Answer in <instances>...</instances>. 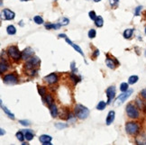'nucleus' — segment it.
I'll return each instance as SVG.
<instances>
[{"instance_id": "1", "label": "nucleus", "mask_w": 146, "mask_h": 145, "mask_svg": "<svg viewBox=\"0 0 146 145\" xmlns=\"http://www.w3.org/2000/svg\"><path fill=\"white\" fill-rule=\"evenodd\" d=\"M74 114L75 115L78 117L80 120H84L87 119L89 115V109L86 106H82V105H77L74 108Z\"/></svg>"}, {"instance_id": "2", "label": "nucleus", "mask_w": 146, "mask_h": 145, "mask_svg": "<svg viewBox=\"0 0 146 145\" xmlns=\"http://www.w3.org/2000/svg\"><path fill=\"white\" fill-rule=\"evenodd\" d=\"M126 111L127 115L132 119H137L139 118V116H140L139 110H138L137 106H134V104H128L127 106H126Z\"/></svg>"}, {"instance_id": "3", "label": "nucleus", "mask_w": 146, "mask_h": 145, "mask_svg": "<svg viewBox=\"0 0 146 145\" xmlns=\"http://www.w3.org/2000/svg\"><path fill=\"white\" fill-rule=\"evenodd\" d=\"M126 131L130 135H136L140 131V125L135 122H128L126 124Z\"/></svg>"}, {"instance_id": "4", "label": "nucleus", "mask_w": 146, "mask_h": 145, "mask_svg": "<svg viewBox=\"0 0 146 145\" xmlns=\"http://www.w3.org/2000/svg\"><path fill=\"white\" fill-rule=\"evenodd\" d=\"M7 54L11 59H13L15 61H18L20 59H22V52H19L16 46H10L7 49Z\"/></svg>"}, {"instance_id": "5", "label": "nucleus", "mask_w": 146, "mask_h": 145, "mask_svg": "<svg viewBox=\"0 0 146 145\" xmlns=\"http://www.w3.org/2000/svg\"><path fill=\"white\" fill-rule=\"evenodd\" d=\"M133 92H134V90H133V89H128L127 91L123 92V93H122L121 95H120L119 96L116 98V100H115V103H114V106H121L122 104L124 103V102H126V100H127V98H129L130 95H132Z\"/></svg>"}, {"instance_id": "6", "label": "nucleus", "mask_w": 146, "mask_h": 145, "mask_svg": "<svg viewBox=\"0 0 146 145\" xmlns=\"http://www.w3.org/2000/svg\"><path fill=\"white\" fill-rule=\"evenodd\" d=\"M40 64H41V60L38 57L33 56L26 60L25 68H26V69H33V68H35L36 67H38Z\"/></svg>"}, {"instance_id": "7", "label": "nucleus", "mask_w": 146, "mask_h": 145, "mask_svg": "<svg viewBox=\"0 0 146 145\" xmlns=\"http://www.w3.org/2000/svg\"><path fill=\"white\" fill-rule=\"evenodd\" d=\"M3 81L6 85H15L18 83L17 77L14 74H6L3 77Z\"/></svg>"}, {"instance_id": "8", "label": "nucleus", "mask_w": 146, "mask_h": 145, "mask_svg": "<svg viewBox=\"0 0 146 145\" xmlns=\"http://www.w3.org/2000/svg\"><path fill=\"white\" fill-rule=\"evenodd\" d=\"M106 95L107 96V104H111L112 100L114 99L115 95V86H111L107 88L106 90Z\"/></svg>"}, {"instance_id": "9", "label": "nucleus", "mask_w": 146, "mask_h": 145, "mask_svg": "<svg viewBox=\"0 0 146 145\" xmlns=\"http://www.w3.org/2000/svg\"><path fill=\"white\" fill-rule=\"evenodd\" d=\"M44 81L46 83H48L49 85H52V84H55L58 81V76L55 73H51L48 76L44 77Z\"/></svg>"}, {"instance_id": "10", "label": "nucleus", "mask_w": 146, "mask_h": 145, "mask_svg": "<svg viewBox=\"0 0 146 145\" xmlns=\"http://www.w3.org/2000/svg\"><path fill=\"white\" fill-rule=\"evenodd\" d=\"M33 54H34V52H33V51L32 50L31 48H26V49H25V50L22 52V59L27 60L28 59L33 57Z\"/></svg>"}, {"instance_id": "11", "label": "nucleus", "mask_w": 146, "mask_h": 145, "mask_svg": "<svg viewBox=\"0 0 146 145\" xmlns=\"http://www.w3.org/2000/svg\"><path fill=\"white\" fill-rule=\"evenodd\" d=\"M2 13L3 15H4L6 20H12V19H14V16H15V14H14L13 11H11L10 9H4Z\"/></svg>"}, {"instance_id": "12", "label": "nucleus", "mask_w": 146, "mask_h": 145, "mask_svg": "<svg viewBox=\"0 0 146 145\" xmlns=\"http://www.w3.org/2000/svg\"><path fill=\"white\" fill-rule=\"evenodd\" d=\"M65 40H66L67 43H68V44H70V45H71L72 47H73V48H74V49H75V51H76V52H78V53H79V54H81L82 56H84V52H83V51L81 50V48H80L79 46H78V45H77V44H75V43H73V42H72V41H70V40L69 39L68 37H66V38H65Z\"/></svg>"}, {"instance_id": "13", "label": "nucleus", "mask_w": 146, "mask_h": 145, "mask_svg": "<svg viewBox=\"0 0 146 145\" xmlns=\"http://www.w3.org/2000/svg\"><path fill=\"white\" fill-rule=\"evenodd\" d=\"M115 111H110L108 113L107 116V119H106V124L107 125H110V124H113V122L115 121Z\"/></svg>"}, {"instance_id": "14", "label": "nucleus", "mask_w": 146, "mask_h": 145, "mask_svg": "<svg viewBox=\"0 0 146 145\" xmlns=\"http://www.w3.org/2000/svg\"><path fill=\"white\" fill-rule=\"evenodd\" d=\"M135 142L138 145H146V134L142 133L138 135L135 139Z\"/></svg>"}, {"instance_id": "15", "label": "nucleus", "mask_w": 146, "mask_h": 145, "mask_svg": "<svg viewBox=\"0 0 146 145\" xmlns=\"http://www.w3.org/2000/svg\"><path fill=\"white\" fill-rule=\"evenodd\" d=\"M1 107H2V109H3V111L5 112V114H6V115L8 116L9 118H11L12 120H14V114H13L11 111H9V109H7V107L6 106H3V104H2V100H1Z\"/></svg>"}, {"instance_id": "16", "label": "nucleus", "mask_w": 146, "mask_h": 145, "mask_svg": "<svg viewBox=\"0 0 146 145\" xmlns=\"http://www.w3.org/2000/svg\"><path fill=\"white\" fill-rule=\"evenodd\" d=\"M7 68H8V64H7V62L6 60H4V59L1 58V64H0V72L3 73L5 71L7 70Z\"/></svg>"}, {"instance_id": "17", "label": "nucleus", "mask_w": 146, "mask_h": 145, "mask_svg": "<svg viewBox=\"0 0 146 145\" xmlns=\"http://www.w3.org/2000/svg\"><path fill=\"white\" fill-rule=\"evenodd\" d=\"M49 109H50V112H51V114H52V117H57L58 115V108L56 106L55 104L52 105L51 106H49Z\"/></svg>"}, {"instance_id": "18", "label": "nucleus", "mask_w": 146, "mask_h": 145, "mask_svg": "<svg viewBox=\"0 0 146 145\" xmlns=\"http://www.w3.org/2000/svg\"><path fill=\"white\" fill-rule=\"evenodd\" d=\"M39 140L41 143H45V142H48V141H52V136H50V135L43 134L39 137Z\"/></svg>"}, {"instance_id": "19", "label": "nucleus", "mask_w": 146, "mask_h": 145, "mask_svg": "<svg viewBox=\"0 0 146 145\" xmlns=\"http://www.w3.org/2000/svg\"><path fill=\"white\" fill-rule=\"evenodd\" d=\"M44 101L46 102V104L48 105V106H51L52 105H53V104H54L53 98H52V95H50V94H48V95H45V98H44Z\"/></svg>"}, {"instance_id": "20", "label": "nucleus", "mask_w": 146, "mask_h": 145, "mask_svg": "<svg viewBox=\"0 0 146 145\" xmlns=\"http://www.w3.org/2000/svg\"><path fill=\"white\" fill-rule=\"evenodd\" d=\"M61 25L60 23H49V25H46V29L50 30V29H54V30H58L60 29Z\"/></svg>"}, {"instance_id": "21", "label": "nucleus", "mask_w": 146, "mask_h": 145, "mask_svg": "<svg viewBox=\"0 0 146 145\" xmlns=\"http://www.w3.org/2000/svg\"><path fill=\"white\" fill-rule=\"evenodd\" d=\"M95 25L97 27H102L104 25V19L102 16H97V19L95 20Z\"/></svg>"}, {"instance_id": "22", "label": "nucleus", "mask_w": 146, "mask_h": 145, "mask_svg": "<svg viewBox=\"0 0 146 145\" xmlns=\"http://www.w3.org/2000/svg\"><path fill=\"white\" fill-rule=\"evenodd\" d=\"M134 29H126V31L123 32V37L126 39H130L133 36Z\"/></svg>"}, {"instance_id": "23", "label": "nucleus", "mask_w": 146, "mask_h": 145, "mask_svg": "<svg viewBox=\"0 0 146 145\" xmlns=\"http://www.w3.org/2000/svg\"><path fill=\"white\" fill-rule=\"evenodd\" d=\"M6 33H8L9 35H14L16 33V29L14 25H8L7 28H6Z\"/></svg>"}, {"instance_id": "24", "label": "nucleus", "mask_w": 146, "mask_h": 145, "mask_svg": "<svg viewBox=\"0 0 146 145\" xmlns=\"http://www.w3.org/2000/svg\"><path fill=\"white\" fill-rule=\"evenodd\" d=\"M106 64H107V66L109 68H111V69H114L115 67V60H110L109 58H107V60H106Z\"/></svg>"}, {"instance_id": "25", "label": "nucleus", "mask_w": 146, "mask_h": 145, "mask_svg": "<svg viewBox=\"0 0 146 145\" xmlns=\"http://www.w3.org/2000/svg\"><path fill=\"white\" fill-rule=\"evenodd\" d=\"M135 103H136V106L140 108L141 110H144V111L146 110V108H145L146 106H145V105H144V103H143V101H142V100L137 98V99H136V101H135Z\"/></svg>"}, {"instance_id": "26", "label": "nucleus", "mask_w": 146, "mask_h": 145, "mask_svg": "<svg viewBox=\"0 0 146 145\" xmlns=\"http://www.w3.org/2000/svg\"><path fill=\"white\" fill-rule=\"evenodd\" d=\"M138 80H139V77L136 76V75H134V76H131V77L128 79V84H130V85H134V84H135Z\"/></svg>"}, {"instance_id": "27", "label": "nucleus", "mask_w": 146, "mask_h": 145, "mask_svg": "<svg viewBox=\"0 0 146 145\" xmlns=\"http://www.w3.org/2000/svg\"><path fill=\"white\" fill-rule=\"evenodd\" d=\"M25 139H26L27 141H32V140L33 139V137H34V134L32 133L31 131H29V130H25Z\"/></svg>"}, {"instance_id": "28", "label": "nucleus", "mask_w": 146, "mask_h": 145, "mask_svg": "<svg viewBox=\"0 0 146 145\" xmlns=\"http://www.w3.org/2000/svg\"><path fill=\"white\" fill-rule=\"evenodd\" d=\"M38 91H39V94L41 95L43 99L44 100V95H45V93H46V88L44 87H38Z\"/></svg>"}, {"instance_id": "29", "label": "nucleus", "mask_w": 146, "mask_h": 145, "mask_svg": "<svg viewBox=\"0 0 146 145\" xmlns=\"http://www.w3.org/2000/svg\"><path fill=\"white\" fill-rule=\"evenodd\" d=\"M106 106H107V103L104 101H100L98 104H97V110H100V111H102V110H104L106 108Z\"/></svg>"}, {"instance_id": "30", "label": "nucleus", "mask_w": 146, "mask_h": 145, "mask_svg": "<svg viewBox=\"0 0 146 145\" xmlns=\"http://www.w3.org/2000/svg\"><path fill=\"white\" fill-rule=\"evenodd\" d=\"M33 21H34V23H37V25H41V23H43V19L41 18L40 15H36V16L33 17Z\"/></svg>"}, {"instance_id": "31", "label": "nucleus", "mask_w": 146, "mask_h": 145, "mask_svg": "<svg viewBox=\"0 0 146 145\" xmlns=\"http://www.w3.org/2000/svg\"><path fill=\"white\" fill-rule=\"evenodd\" d=\"M68 126V124H63V123H57L55 124V127L59 130H62V129H65L66 127Z\"/></svg>"}, {"instance_id": "32", "label": "nucleus", "mask_w": 146, "mask_h": 145, "mask_svg": "<svg viewBox=\"0 0 146 145\" xmlns=\"http://www.w3.org/2000/svg\"><path fill=\"white\" fill-rule=\"evenodd\" d=\"M120 90H121L122 92H126L128 90V84L126 82H123L120 85Z\"/></svg>"}, {"instance_id": "33", "label": "nucleus", "mask_w": 146, "mask_h": 145, "mask_svg": "<svg viewBox=\"0 0 146 145\" xmlns=\"http://www.w3.org/2000/svg\"><path fill=\"white\" fill-rule=\"evenodd\" d=\"M16 138L20 141H24V140L25 139V135H24L22 132H18V133H16Z\"/></svg>"}, {"instance_id": "34", "label": "nucleus", "mask_w": 146, "mask_h": 145, "mask_svg": "<svg viewBox=\"0 0 146 145\" xmlns=\"http://www.w3.org/2000/svg\"><path fill=\"white\" fill-rule=\"evenodd\" d=\"M96 35H97V32H96V30L94 29H91L89 31V37L90 38V39H93V38L96 37Z\"/></svg>"}, {"instance_id": "35", "label": "nucleus", "mask_w": 146, "mask_h": 145, "mask_svg": "<svg viewBox=\"0 0 146 145\" xmlns=\"http://www.w3.org/2000/svg\"><path fill=\"white\" fill-rule=\"evenodd\" d=\"M89 18L91 19V20L95 21L96 19H97V15H96V13H95V11H90V12L89 13Z\"/></svg>"}, {"instance_id": "36", "label": "nucleus", "mask_w": 146, "mask_h": 145, "mask_svg": "<svg viewBox=\"0 0 146 145\" xmlns=\"http://www.w3.org/2000/svg\"><path fill=\"white\" fill-rule=\"evenodd\" d=\"M142 6H137V7L135 8V10H134V15H135V16L140 15V12L142 11Z\"/></svg>"}, {"instance_id": "37", "label": "nucleus", "mask_w": 146, "mask_h": 145, "mask_svg": "<svg viewBox=\"0 0 146 145\" xmlns=\"http://www.w3.org/2000/svg\"><path fill=\"white\" fill-rule=\"evenodd\" d=\"M70 79H71L72 80L74 81V84H75V85H76L77 83H78V82L80 81V79H78V78L77 77L76 75H74V74H71V75H70Z\"/></svg>"}, {"instance_id": "38", "label": "nucleus", "mask_w": 146, "mask_h": 145, "mask_svg": "<svg viewBox=\"0 0 146 145\" xmlns=\"http://www.w3.org/2000/svg\"><path fill=\"white\" fill-rule=\"evenodd\" d=\"M36 69L35 68H33V69H26V74L29 75V76H33V75H35V73H36Z\"/></svg>"}, {"instance_id": "39", "label": "nucleus", "mask_w": 146, "mask_h": 145, "mask_svg": "<svg viewBox=\"0 0 146 145\" xmlns=\"http://www.w3.org/2000/svg\"><path fill=\"white\" fill-rule=\"evenodd\" d=\"M69 23H70V20H69L68 18H66V17L62 18L61 20H60V23L61 25H69Z\"/></svg>"}, {"instance_id": "40", "label": "nucleus", "mask_w": 146, "mask_h": 145, "mask_svg": "<svg viewBox=\"0 0 146 145\" xmlns=\"http://www.w3.org/2000/svg\"><path fill=\"white\" fill-rule=\"evenodd\" d=\"M19 123H20L22 125H24V126H29V125H30V123L26 120H20Z\"/></svg>"}, {"instance_id": "41", "label": "nucleus", "mask_w": 146, "mask_h": 145, "mask_svg": "<svg viewBox=\"0 0 146 145\" xmlns=\"http://www.w3.org/2000/svg\"><path fill=\"white\" fill-rule=\"evenodd\" d=\"M109 2H110V5H111L112 6H115L118 5L119 0H109Z\"/></svg>"}, {"instance_id": "42", "label": "nucleus", "mask_w": 146, "mask_h": 145, "mask_svg": "<svg viewBox=\"0 0 146 145\" xmlns=\"http://www.w3.org/2000/svg\"><path fill=\"white\" fill-rule=\"evenodd\" d=\"M141 95H142V98H143L144 99L146 100V88L142 89V91H141Z\"/></svg>"}, {"instance_id": "43", "label": "nucleus", "mask_w": 146, "mask_h": 145, "mask_svg": "<svg viewBox=\"0 0 146 145\" xmlns=\"http://www.w3.org/2000/svg\"><path fill=\"white\" fill-rule=\"evenodd\" d=\"M71 70L73 71V72H76V71H78V69H76V68H75V62L74 61L71 62Z\"/></svg>"}, {"instance_id": "44", "label": "nucleus", "mask_w": 146, "mask_h": 145, "mask_svg": "<svg viewBox=\"0 0 146 145\" xmlns=\"http://www.w3.org/2000/svg\"><path fill=\"white\" fill-rule=\"evenodd\" d=\"M98 55H99V51L97 49V50L95 51L94 54H93V57H94V58H96V57H97V56H98Z\"/></svg>"}, {"instance_id": "45", "label": "nucleus", "mask_w": 146, "mask_h": 145, "mask_svg": "<svg viewBox=\"0 0 146 145\" xmlns=\"http://www.w3.org/2000/svg\"><path fill=\"white\" fill-rule=\"evenodd\" d=\"M6 133V132L4 131V129L3 128H0V134H1V136H3V135Z\"/></svg>"}, {"instance_id": "46", "label": "nucleus", "mask_w": 146, "mask_h": 145, "mask_svg": "<svg viewBox=\"0 0 146 145\" xmlns=\"http://www.w3.org/2000/svg\"><path fill=\"white\" fill-rule=\"evenodd\" d=\"M66 34H64V33H60V34H59V38H66Z\"/></svg>"}, {"instance_id": "47", "label": "nucleus", "mask_w": 146, "mask_h": 145, "mask_svg": "<svg viewBox=\"0 0 146 145\" xmlns=\"http://www.w3.org/2000/svg\"><path fill=\"white\" fill-rule=\"evenodd\" d=\"M43 145H52V143L51 142V141H48V142H45V143H43Z\"/></svg>"}, {"instance_id": "48", "label": "nucleus", "mask_w": 146, "mask_h": 145, "mask_svg": "<svg viewBox=\"0 0 146 145\" xmlns=\"http://www.w3.org/2000/svg\"><path fill=\"white\" fill-rule=\"evenodd\" d=\"M101 0H94V2H100Z\"/></svg>"}, {"instance_id": "49", "label": "nucleus", "mask_w": 146, "mask_h": 145, "mask_svg": "<svg viewBox=\"0 0 146 145\" xmlns=\"http://www.w3.org/2000/svg\"><path fill=\"white\" fill-rule=\"evenodd\" d=\"M21 1H29V0H21Z\"/></svg>"}, {"instance_id": "50", "label": "nucleus", "mask_w": 146, "mask_h": 145, "mask_svg": "<svg viewBox=\"0 0 146 145\" xmlns=\"http://www.w3.org/2000/svg\"><path fill=\"white\" fill-rule=\"evenodd\" d=\"M145 34H146V27H145Z\"/></svg>"}, {"instance_id": "51", "label": "nucleus", "mask_w": 146, "mask_h": 145, "mask_svg": "<svg viewBox=\"0 0 146 145\" xmlns=\"http://www.w3.org/2000/svg\"><path fill=\"white\" fill-rule=\"evenodd\" d=\"M145 56H146V51H145Z\"/></svg>"}]
</instances>
